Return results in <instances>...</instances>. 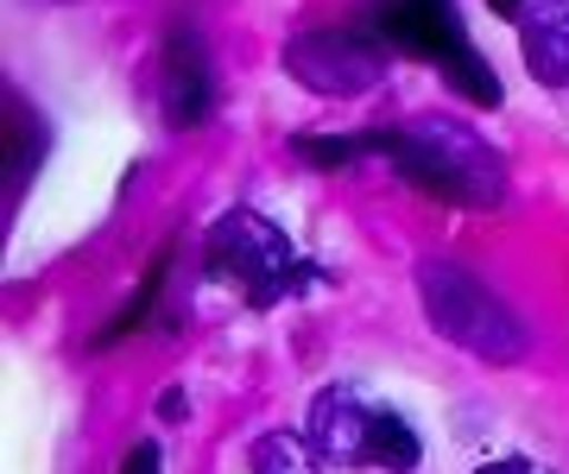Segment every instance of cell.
<instances>
[{
    "mask_svg": "<svg viewBox=\"0 0 569 474\" xmlns=\"http://www.w3.org/2000/svg\"><path fill=\"white\" fill-rule=\"evenodd\" d=\"M380 159H392V171L406 184L430 190L437 203H462V209H493L507 196V171L475 127L443 121V114H418L406 127L380 133Z\"/></svg>",
    "mask_w": 569,
    "mask_h": 474,
    "instance_id": "1",
    "label": "cell"
},
{
    "mask_svg": "<svg viewBox=\"0 0 569 474\" xmlns=\"http://www.w3.org/2000/svg\"><path fill=\"white\" fill-rule=\"evenodd\" d=\"M418 297H425L430 330L443 335L449 349L481 354L493 367H512V361L531 354L526 316H519L493 285H481L468 266H456V260H425V266H418Z\"/></svg>",
    "mask_w": 569,
    "mask_h": 474,
    "instance_id": "2",
    "label": "cell"
},
{
    "mask_svg": "<svg viewBox=\"0 0 569 474\" xmlns=\"http://www.w3.org/2000/svg\"><path fill=\"white\" fill-rule=\"evenodd\" d=\"M305 436L329 455V462H342V468L411 474L425 462L418 431L361 386H323L317 392V399H310V417H305Z\"/></svg>",
    "mask_w": 569,
    "mask_h": 474,
    "instance_id": "3",
    "label": "cell"
},
{
    "mask_svg": "<svg viewBox=\"0 0 569 474\" xmlns=\"http://www.w3.org/2000/svg\"><path fill=\"white\" fill-rule=\"evenodd\" d=\"M203 272L222 279L228 291H241L247 304H279V297L310 285V266L291 253L284 228L266 222L260 209H228V215L209 222Z\"/></svg>",
    "mask_w": 569,
    "mask_h": 474,
    "instance_id": "4",
    "label": "cell"
},
{
    "mask_svg": "<svg viewBox=\"0 0 569 474\" xmlns=\"http://www.w3.org/2000/svg\"><path fill=\"white\" fill-rule=\"evenodd\" d=\"M284 70L291 83L310 89V95H329V102H348V95H367L387 77V51L373 32L361 26H323V32H298L284 44Z\"/></svg>",
    "mask_w": 569,
    "mask_h": 474,
    "instance_id": "5",
    "label": "cell"
},
{
    "mask_svg": "<svg viewBox=\"0 0 569 474\" xmlns=\"http://www.w3.org/2000/svg\"><path fill=\"white\" fill-rule=\"evenodd\" d=\"M159 102L171 114V127H203L216 108V70H209V44L178 26L159 51Z\"/></svg>",
    "mask_w": 569,
    "mask_h": 474,
    "instance_id": "6",
    "label": "cell"
},
{
    "mask_svg": "<svg viewBox=\"0 0 569 474\" xmlns=\"http://www.w3.org/2000/svg\"><path fill=\"white\" fill-rule=\"evenodd\" d=\"M373 26H380L399 51L430 58V63H449L468 44V32H462V20H456L449 0H380V7H373Z\"/></svg>",
    "mask_w": 569,
    "mask_h": 474,
    "instance_id": "7",
    "label": "cell"
},
{
    "mask_svg": "<svg viewBox=\"0 0 569 474\" xmlns=\"http://www.w3.org/2000/svg\"><path fill=\"white\" fill-rule=\"evenodd\" d=\"M519 51L545 89L569 83V0H526L519 7Z\"/></svg>",
    "mask_w": 569,
    "mask_h": 474,
    "instance_id": "8",
    "label": "cell"
},
{
    "mask_svg": "<svg viewBox=\"0 0 569 474\" xmlns=\"http://www.w3.org/2000/svg\"><path fill=\"white\" fill-rule=\"evenodd\" d=\"M317 443L298 431H272L253 443V474H323V462H317Z\"/></svg>",
    "mask_w": 569,
    "mask_h": 474,
    "instance_id": "9",
    "label": "cell"
},
{
    "mask_svg": "<svg viewBox=\"0 0 569 474\" xmlns=\"http://www.w3.org/2000/svg\"><path fill=\"white\" fill-rule=\"evenodd\" d=\"M437 70H443V83L456 89L462 102H475V108H493V102H500V77L488 70V58H481L475 44H462V51H456L449 63H437Z\"/></svg>",
    "mask_w": 569,
    "mask_h": 474,
    "instance_id": "10",
    "label": "cell"
},
{
    "mask_svg": "<svg viewBox=\"0 0 569 474\" xmlns=\"http://www.w3.org/2000/svg\"><path fill=\"white\" fill-rule=\"evenodd\" d=\"M291 152H298L310 171H348L355 159H373V152H380V133H355V140H323V133H305V140H291Z\"/></svg>",
    "mask_w": 569,
    "mask_h": 474,
    "instance_id": "11",
    "label": "cell"
},
{
    "mask_svg": "<svg viewBox=\"0 0 569 474\" xmlns=\"http://www.w3.org/2000/svg\"><path fill=\"white\" fill-rule=\"evenodd\" d=\"M164 462H159V443H133L127 450V462H121V474H159Z\"/></svg>",
    "mask_w": 569,
    "mask_h": 474,
    "instance_id": "12",
    "label": "cell"
},
{
    "mask_svg": "<svg viewBox=\"0 0 569 474\" xmlns=\"http://www.w3.org/2000/svg\"><path fill=\"white\" fill-rule=\"evenodd\" d=\"M475 474H545L538 462H526V455H493V462H481Z\"/></svg>",
    "mask_w": 569,
    "mask_h": 474,
    "instance_id": "13",
    "label": "cell"
},
{
    "mask_svg": "<svg viewBox=\"0 0 569 474\" xmlns=\"http://www.w3.org/2000/svg\"><path fill=\"white\" fill-rule=\"evenodd\" d=\"M493 13H512V20H519V7H526V0H488Z\"/></svg>",
    "mask_w": 569,
    "mask_h": 474,
    "instance_id": "14",
    "label": "cell"
}]
</instances>
